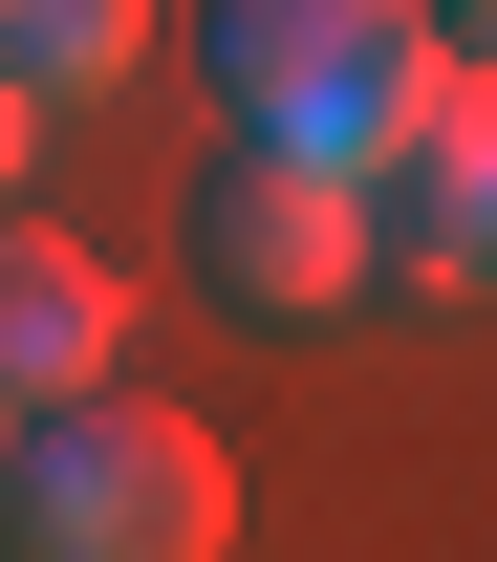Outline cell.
Returning <instances> with one entry per match:
<instances>
[{"instance_id":"cell-1","label":"cell","mask_w":497,"mask_h":562,"mask_svg":"<svg viewBox=\"0 0 497 562\" xmlns=\"http://www.w3.org/2000/svg\"><path fill=\"white\" fill-rule=\"evenodd\" d=\"M195 87H216V131H238V151H303V173H347V195H368L454 66H432L411 0H195Z\"/></svg>"},{"instance_id":"cell-2","label":"cell","mask_w":497,"mask_h":562,"mask_svg":"<svg viewBox=\"0 0 497 562\" xmlns=\"http://www.w3.org/2000/svg\"><path fill=\"white\" fill-rule=\"evenodd\" d=\"M0 541L22 562H216L238 541V454L195 412H151V390H66L0 454Z\"/></svg>"},{"instance_id":"cell-3","label":"cell","mask_w":497,"mask_h":562,"mask_svg":"<svg viewBox=\"0 0 497 562\" xmlns=\"http://www.w3.org/2000/svg\"><path fill=\"white\" fill-rule=\"evenodd\" d=\"M195 281L238 325H325L368 281V195L347 173H303V151H195Z\"/></svg>"},{"instance_id":"cell-4","label":"cell","mask_w":497,"mask_h":562,"mask_svg":"<svg viewBox=\"0 0 497 562\" xmlns=\"http://www.w3.org/2000/svg\"><path fill=\"white\" fill-rule=\"evenodd\" d=\"M368 260H411V281H497V66H454L411 109V151L368 173Z\"/></svg>"},{"instance_id":"cell-5","label":"cell","mask_w":497,"mask_h":562,"mask_svg":"<svg viewBox=\"0 0 497 562\" xmlns=\"http://www.w3.org/2000/svg\"><path fill=\"white\" fill-rule=\"evenodd\" d=\"M109 260H87L66 216H0V412H66V390H109Z\"/></svg>"},{"instance_id":"cell-6","label":"cell","mask_w":497,"mask_h":562,"mask_svg":"<svg viewBox=\"0 0 497 562\" xmlns=\"http://www.w3.org/2000/svg\"><path fill=\"white\" fill-rule=\"evenodd\" d=\"M131 44H151V0H0V87L22 109H87Z\"/></svg>"},{"instance_id":"cell-7","label":"cell","mask_w":497,"mask_h":562,"mask_svg":"<svg viewBox=\"0 0 497 562\" xmlns=\"http://www.w3.org/2000/svg\"><path fill=\"white\" fill-rule=\"evenodd\" d=\"M432 22V66H497V0H411Z\"/></svg>"},{"instance_id":"cell-8","label":"cell","mask_w":497,"mask_h":562,"mask_svg":"<svg viewBox=\"0 0 497 562\" xmlns=\"http://www.w3.org/2000/svg\"><path fill=\"white\" fill-rule=\"evenodd\" d=\"M22 131H44V109H22V87H0V216H22Z\"/></svg>"},{"instance_id":"cell-9","label":"cell","mask_w":497,"mask_h":562,"mask_svg":"<svg viewBox=\"0 0 497 562\" xmlns=\"http://www.w3.org/2000/svg\"><path fill=\"white\" fill-rule=\"evenodd\" d=\"M0 454H22V412H0Z\"/></svg>"}]
</instances>
